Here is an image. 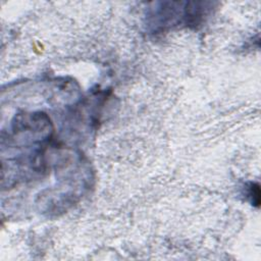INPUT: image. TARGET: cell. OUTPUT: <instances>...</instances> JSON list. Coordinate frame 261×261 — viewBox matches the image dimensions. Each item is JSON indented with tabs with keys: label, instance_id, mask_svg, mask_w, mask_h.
Segmentation results:
<instances>
[{
	"label": "cell",
	"instance_id": "obj_1",
	"mask_svg": "<svg viewBox=\"0 0 261 261\" xmlns=\"http://www.w3.org/2000/svg\"><path fill=\"white\" fill-rule=\"evenodd\" d=\"M212 8V2L203 1L153 2L147 9L146 25L153 34H162L176 28L195 29L205 20Z\"/></svg>",
	"mask_w": 261,
	"mask_h": 261
},
{
	"label": "cell",
	"instance_id": "obj_2",
	"mask_svg": "<svg viewBox=\"0 0 261 261\" xmlns=\"http://www.w3.org/2000/svg\"><path fill=\"white\" fill-rule=\"evenodd\" d=\"M247 196L248 198H250L252 205H259L260 202V190H259V186L257 184H253L251 182L250 186L248 187V192H247Z\"/></svg>",
	"mask_w": 261,
	"mask_h": 261
}]
</instances>
